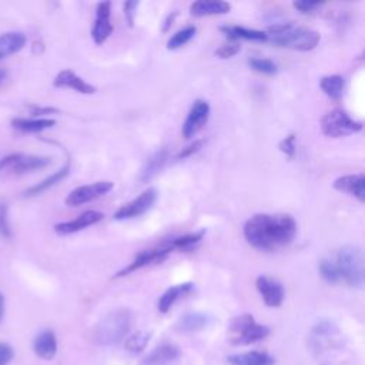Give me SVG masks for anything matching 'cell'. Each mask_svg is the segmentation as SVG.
I'll return each instance as SVG.
<instances>
[{
	"mask_svg": "<svg viewBox=\"0 0 365 365\" xmlns=\"http://www.w3.org/2000/svg\"><path fill=\"white\" fill-rule=\"evenodd\" d=\"M279 150L288 155L289 158H292L295 155V134H289L287 135L281 143H279Z\"/></svg>",
	"mask_w": 365,
	"mask_h": 365,
	"instance_id": "35",
	"label": "cell"
},
{
	"mask_svg": "<svg viewBox=\"0 0 365 365\" xmlns=\"http://www.w3.org/2000/svg\"><path fill=\"white\" fill-rule=\"evenodd\" d=\"M26 36L20 31H7L0 36V60L16 54L26 46Z\"/></svg>",
	"mask_w": 365,
	"mask_h": 365,
	"instance_id": "23",
	"label": "cell"
},
{
	"mask_svg": "<svg viewBox=\"0 0 365 365\" xmlns=\"http://www.w3.org/2000/svg\"><path fill=\"white\" fill-rule=\"evenodd\" d=\"M103 214L94 210H88L81 212L80 215H77L74 220L71 221H64V222H58L54 225V231L58 235H68V234H74L77 231H81L90 225H94L97 222H100L103 220Z\"/></svg>",
	"mask_w": 365,
	"mask_h": 365,
	"instance_id": "12",
	"label": "cell"
},
{
	"mask_svg": "<svg viewBox=\"0 0 365 365\" xmlns=\"http://www.w3.org/2000/svg\"><path fill=\"white\" fill-rule=\"evenodd\" d=\"M267 40L279 47L308 51L317 47L321 36L318 31L308 27H295L289 23H281L268 27Z\"/></svg>",
	"mask_w": 365,
	"mask_h": 365,
	"instance_id": "2",
	"label": "cell"
},
{
	"mask_svg": "<svg viewBox=\"0 0 365 365\" xmlns=\"http://www.w3.org/2000/svg\"><path fill=\"white\" fill-rule=\"evenodd\" d=\"M177 16V13L174 11L173 14H168V17L165 19V21H164V26H163V30L164 31H167L170 27H171V24H173V21H174V17Z\"/></svg>",
	"mask_w": 365,
	"mask_h": 365,
	"instance_id": "43",
	"label": "cell"
},
{
	"mask_svg": "<svg viewBox=\"0 0 365 365\" xmlns=\"http://www.w3.org/2000/svg\"><path fill=\"white\" fill-rule=\"evenodd\" d=\"M230 365H275V358L265 351H247L227 356Z\"/></svg>",
	"mask_w": 365,
	"mask_h": 365,
	"instance_id": "19",
	"label": "cell"
},
{
	"mask_svg": "<svg viewBox=\"0 0 365 365\" xmlns=\"http://www.w3.org/2000/svg\"><path fill=\"white\" fill-rule=\"evenodd\" d=\"M195 26H187L181 30H178L177 33H174L168 41H167V48L168 50H177L180 47H182L184 44H187L194 36H195Z\"/></svg>",
	"mask_w": 365,
	"mask_h": 365,
	"instance_id": "30",
	"label": "cell"
},
{
	"mask_svg": "<svg viewBox=\"0 0 365 365\" xmlns=\"http://www.w3.org/2000/svg\"><path fill=\"white\" fill-rule=\"evenodd\" d=\"M238 51H240V46L235 41H232V43L222 44L218 50H215V56H218L221 58H230L234 54H237Z\"/></svg>",
	"mask_w": 365,
	"mask_h": 365,
	"instance_id": "36",
	"label": "cell"
},
{
	"mask_svg": "<svg viewBox=\"0 0 365 365\" xmlns=\"http://www.w3.org/2000/svg\"><path fill=\"white\" fill-rule=\"evenodd\" d=\"M208 115H210V104L205 100H195L182 124V135L185 138L194 137L207 123Z\"/></svg>",
	"mask_w": 365,
	"mask_h": 365,
	"instance_id": "10",
	"label": "cell"
},
{
	"mask_svg": "<svg viewBox=\"0 0 365 365\" xmlns=\"http://www.w3.org/2000/svg\"><path fill=\"white\" fill-rule=\"evenodd\" d=\"M53 86L57 88H71L81 94H93L96 93V87L78 77L71 70H61L53 80Z\"/></svg>",
	"mask_w": 365,
	"mask_h": 365,
	"instance_id": "14",
	"label": "cell"
},
{
	"mask_svg": "<svg viewBox=\"0 0 365 365\" xmlns=\"http://www.w3.org/2000/svg\"><path fill=\"white\" fill-rule=\"evenodd\" d=\"M267 325L258 324L251 314L235 317L230 324V341L232 345H251L269 335Z\"/></svg>",
	"mask_w": 365,
	"mask_h": 365,
	"instance_id": "5",
	"label": "cell"
},
{
	"mask_svg": "<svg viewBox=\"0 0 365 365\" xmlns=\"http://www.w3.org/2000/svg\"><path fill=\"white\" fill-rule=\"evenodd\" d=\"M255 287L262 297L265 305L268 307H279L284 301V288L281 282H278L274 278H269L267 275H259L255 281Z\"/></svg>",
	"mask_w": 365,
	"mask_h": 365,
	"instance_id": "13",
	"label": "cell"
},
{
	"mask_svg": "<svg viewBox=\"0 0 365 365\" xmlns=\"http://www.w3.org/2000/svg\"><path fill=\"white\" fill-rule=\"evenodd\" d=\"M33 349L36 355L41 359L50 361L57 354V338L51 329L41 331L33 342Z\"/></svg>",
	"mask_w": 365,
	"mask_h": 365,
	"instance_id": "18",
	"label": "cell"
},
{
	"mask_svg": "<svg viewBox=\"0 0 365 365\" xmlns=\"http://www.w3.org/2000/svg\"><path fill=\"white\" fill-rule=\"evenodd\" d=\"M319 86L322 88V91L332 100H338L342 96V90H344V78L338 74L334 76H325L321 78Z\"/></svg>",
	"mask_w": 365,
	"mask_h": 365,
	"instance_id": "29",
	"label": "cell"
},
{
	"mask_svg": "<svg viewBox=\"0 0 365 365\" xmlns=\"http://www.w3.org/2000/svg\"><path fill=\"white\" fill-rule=\"evenodd\" d=\"M137 6H138V1H127L124 4V16L130 27L134 24V14H135Z\"/></svg>",
	"mask_w": 365,
	"mask_h": 365,
	"instance_id": "40",
	"label": "cell"
},
{
	"mask_svg": "<svg viewBox=\"0 0 365 365\" xmlns=\"http://www.w3.org/2000/svg\"><path fill=\"white\" fill-rule=\"evenodd\" d=\"M205 231L201 230V231H195V232H190V234H185V235H181V237H175L173 238L170 242H167L165 245L173 251V250H182V251H188L191 250L192 247H195L204 237Z\"/></svg>",
	"mask_w": 365,
	"mask_h": 365,
	"instance_id": "28",
	"label": "cell"
},
{
	"mask_svg": "<svg viewBox=\"0 0 365 365\" xmlns=\"http://www.w3.org/2000/svg\"><path fill=\"white\" fill-rule=\"evenodd\" d=\"M220 30L231 41H237L240 38L252 40V41H265L267 40V33L265 31L254 30V29H245L242 26H221Z\"/></svg>",
	"mask_w": 365,
	"mask_h": 365,
	"instance_id": "24",
	"label": "cell"
},
{
	"mask_svg": "<svg viewBox=\"0 0 365 365\" xmlns=\"http://www.w3.org/2000/svg\"><path fill=\"white\" fill-rule=\"evenodd\" d=\"M318 269H319L321 277H322L328 284H336V282L341 281L338 268H336V265H335L334 261H331V259H321V261H319V265H318Z\"/></svg>",
	"mask_w": 365,
	"mask_h": 365,
	"instance_id": "33",
	"label": "cell"
},
{
	"mask_svg": "<svg viewBox=\"0 0 365 365\" xmlns=\"http://www.w3.org/2000/svg\"><path fill=\"white\" fill-rule=\"evenodd\" d=\"M131 325V314L127 308H117L108 312L96 328V341L100 345H117L125 338Z\"/></svg>",
	"mask_w": 365,
	"mask_h": 365,
	"instance_id": "3",
	"label": "cell"
},
{
	"mask_svg": "<svg viewBox=\"0 0 365 365\" xmlns=\"http://www.w3.org/2000/svg\"><path fill=\"white\" fill-rule=\"evenodd\" d=\"M68 171H70V165L66 164V165L61 167L58 171H56V173H53L51 175H48L47 178H44V180H41L40 182H37V184L29 187L24 194H26L27 197H33V195H38V194L44 192L46 190L51 188L53 185L58 184L63 178H66L67 174H68Z\"/></svg>",
	"mask_w": 365,
	"mask_h": 365,
	"instance_id": "26",
	"label": "cell"
},
{
	"mask_svg": "<svg viewBox=\"0 0 365 365\" xmlns=\"http://www.w3.org/2000/svg\"><path fill=\"white\" fill-rule=\"evenodd\" d=\"M248 66L257 71V73H261V74H265V76H274L278 68H277V64L274 61H271L269 58H261V57H251L248 58Z\"/></svg>",
	"mask_w": 365,
	"mask_h": 365,
	"instance_id": "32",
	"label": "cell"
},
{
	"mask_svg": "<svg viewBox=\"0 0 365 365\" xmlns=\"http://www.w3.org/2000/svg\"><path fill=\"white\" fill-rule=\"evenodd\" d=\"M321 6H322L321 1H312V0H298V1H294V7L297 10H299L301 13H312V11H315Z\"/></svg>",
	"mask_w": 365,
	"mask_h": 365,
	"instance_id": "37",
	"label": "cell"
},
{
	"mask_svg": "<svg viewBox=\"0 0 365 365\" xmlns=\"http://www.w3.org/2000/svg\"><path fill=\"white\" fill-rule=\"evenodd\" d=\"M0 234L6 238L11 235V228L9 222V207L4 201H0Z\"/></svg>",
	"mask_w": 365,
	"mask_h": 365,
	"instance_id": "34",
	"label": "cell"
},
{
	"mask_svg": "<svg viewBox=\"0 0 365 365\" xmlns=\"http://www.w3.org/2000/svg\"><path fill=\"white\" fill-rule=\"evenodd\" d=\"M202 144H204V140H195L194 143H191L190 145H187L185 148H182V150L177 154V158H178V160H180V158H187V157L195 154V153L202 147Z\"/></svg>",
	"mask_w": 365,
	"mask_h": 365,
	"instance_id": "38",
	"label": "cell"
},
{
	"mask_svg": "<svg viewBox=\"0 0 365 365\" xmlns=\"http://www.w3.org/2000/svg\"><path fill=\"white\" fill-rule=\"evenodd\" d=\"M334 188L354 195L359 202L365 201V175L362 173L342 175L336 178L334 181Z\"/></svg>",
	"mask_w": 365,
	"mask_h": 365,
	"instance_id": "15",
	"label": "cell"
},
{
	"mask_svg": "<svg viewBox=\"0 0 365 365\" xmlns=\"http://www.w3.org/2000/svg\"><path fill=\"white\" fill-rule=\"evenodd\" d=\"M150 332H145V331H137V332H134L133 335H130L127 339H125V342H124V346H125V349L128 351V352H131V354H138V352H141L145 346H147V344H148V341H150Z\"/></svg>",
	"mask_w": 365,
	"mask_h": 365,
	"instance_id": "31",
	"label": "cell"
},
{
	"mask_svg": "<svg viewBox=\"0 0 365 365\" xmlns=\"http://www.w3.org/2000/svg\"><path fill=\"white\" fill-rule=\"evenodd\" d=\"M297 234V222L288 214H255L244 225L247 242L261 251L288 245Z\"/></svg>",
	"mask_w": 365,
	"mask_h": 365,
	"instance_id": "1",
	"label": "cell"
},
{
	"mask_svg": "<svg viewBox=\"0 0 365 365\" xmlns=\"http://www.w3.org/2000/svg\"><path fill=\"white\" fill-rule=\"evenodd\" d=\"M208 322L210 317L202 312H187L180 318L177 327L184 332H195L204 329L208 325Z\"/></svg>",
	"mask_w": 365,
	"mask_h": 365,
	"instance_id": "27",
	"label": "cell"
},
{
	"mask_svg": "<svg viewBox=\"0 0 365 365\" xmlns=\"http://www.w3.org/2000/svg\"><path fill=\"white\" fill-rule=\"evenodd\" d=\"M321 130L327 137L341 138L362 130V123L355 121L342 110H332L321 118Z\"/></svg>",
	"mask_w": 365,
	"mask_h": 365,
	"instance_id": "6",
	"label": "cell"
},
{
	"mask_svg": "<svg viewBox=\"0 0 365 365\" xmlns=\"http://www.w3.org/2000/svg\"><path fill=\"white\" fill-rule=\"evenodd\" d=\"M168 160V151L165 148L157 150L155 153H153L147 161L144 163L141 171H140V181L147 182L150 181L154 175L158 174V171L164 167V164Z\"/></svg>",
	"mask_w": 365,
	"mask_h": 365,
	"instance_id": "22",
	"label": "cell"
},
{
	"mask_svg": "<svg viewBox=\"0 0 365 365\" xmlns=\"http://www.w3.org/2000/svg\"><path fill=\"white\" fill-rule=\"evenodd\" d=\"M194 291V284L192 282H182L177 284L174 287H170L164 291V294L160 297L157 302V308L161 314H165L171 309V307L182 297L188 295L190 292Z\"/></svg>",
	"mask_w": 365,
	"mask_h": 365,
	"instance_id": "17",
	"label": "cell"
},
{
	"mask_svg": "<svg viewBox=\"0 0 365 365\" xmlns=\"http://www.w3.org/2000/svg\"><path fill=\"white\" fill-rule=\"evenodd\" d=\"M231 10V4L221 0H198L190 6V13L195 17L225 14Z\"/></svg>",
	"mask_w": 365,
	"mask_h": 365,
	"instance_id": "20",
	"label": "cell"
},
{
	"mask_svg": "<svg viewBox=\"0 0 365 365\" xmlns=\"http://www.w3.org/2000/svg\"><path fill=\"white\" fill-rule=\"evenodd\" d=\"M30 111L33 115H43V114H51V113H57V108L53 107H38V106H31Z\"/></svg>",
	"mask_w": 365,
	"mask_h": 365,
	"instance_id": "42",
	"label": "cell"
},
{
	"mask_svg": "<svg viewBox=\"0 0 365 365\" xmlns=\"http://www.w3.org/2000/svg\"><path fill=\"white\" fill-rule=\"evenodd\" d=\"M110 16H111V3L110 1L98 3L96 9L94 26L91 30V37L96 44H103L113 33Z\"/></svg>",
	"mask_w": 365,
	"mask_h": 365,
	"instance_id": "11",
	"label": "cell"
},
{
	"mask_svg": "<svg viewBox=\"0 0 365 365\" xmlns=\"http://www.w3.org/2000/svg\"><path fill=\"white\" fill-rule=\"evenodd\" d=\"M7 78V70L0 68V86L4 83V80Z\"/></svg>",
	"mask_w": 365,
	"mask_h": 365,
	"instance_id": "45",
	"label": "cell"
},
{
	"mask_svg": "<svg viewBox=\"0 0 365 365\" xmlns=\"http://www.w3.org/2000/svg\"><path fill=\"white\" fill-rule=\"evenodd\" d=\"M3 314H4V297H3V294L0 292V322H1Z\"/></svg>",
	"mask_w": 365,
	"mask_h": 365,
	"instance_id": "44",
	"label": "cell"
},
{
	"mask_svg": "<svg viewBox=\"0 0 365 365\" xmlns=\"http://www.w3.org/2000/svg\"><path fill=\"white\" fill-rule=\"evenodd\" d=\"M181 356V349L175 344H161L155 346L144 359L143 365H170Z\"/></svg>",
	"mask_w": 365,
	"mask_h": 365,
	"instance_id": "16",
	"label": "cell"
},
{
	"mask_svg": "<svg viewBox=\"0 0 365 365\" xmlns=\"http://www.w3.org/2000/svg\"><path fill=\"white\" fill-rule=\"evenodd\" d=\"M113 187H114V182L111 181H96L93 184L80 185L68 192L64 202L70 207H77L107 194L108 191L113 190Z\"/></svg>",
	"mask_w": 365,
	"mask_h": 365,
	"instance_id": "7",
	"label": "cell"
},
{
	"mask_svg": "<svg viewBox=\"0 0 365 365\" xmlns=\"http://www.w3.org/2000/svg\"><path fill=\"white\" fill-rule=\"evenodd\" d=\"M171 252V250L164 244L161 247H157V248H150V250H144V251H140L134 259L127 265L124 267L123 269H120L117 274H114L113 278H120V277H124V275H128L140 268H144L147 265H153V264H160L163 262L168 254Z\"/></svg>",
	"mask_w": 365,
	"mask_h": 365,
	"instance_id": "8",
	"label": "cell"
},
{
	"mask_svg": "<svg viewBox=\"0 0 365 365\" xmlns=\"http://www.w3.org/2000/svg\"><path fill=\"white\" fill-rule=\"evenodd\" d=\"M17 157H19V153L9 154V155L0 158V173H3V171H10L11 167L14 165Z\"/></svg>",
	"mask_w": 365,
	"mask_h": 365,
	"instance_id": "41",
	"label": "cell"
},
{
	"mask_svg": "<svg viewBox=\"0 0 365 365\" xmlns=\"http://www.w3.org/2000/svg\"><path fill=\"white\" fill-rule=\"evenodd\" d=\"M335 265L341 281L354 288H361L364 284V255L359 247L345 245L336 254Z\"/></svg>",
	"mask_w": 365,
	"mask_h": 365,
	"instance_id": "4",
	"label": "cell"
},
{
	"mask_svg": "<svg viewBox=\"0 0 365 365\" xmlns=\"http://www.w3.org/2000/svg\"><path fill=\"white\" fill-rule=\"evenodd\" d=\"M14 356L13 348L4 342H0V365H7Z\"/></svg>",
	"mask_w": 365,
	"mask_h": 365,
	"instance_id": "39",
	"label": "cell"
},
{
	"mask_svg": "<svg viewBox=\"0 0 365 365\" xmlns=\"http://www.w3.org/2000/svg\"><path fill=\"white\" fill-rule=\"evenodd\" d=\"M155 198H157V192L154 188H148L143 191L137 198L121 205L114 212V220H128V218H134L144 214L154 205Z\"/></svg>",
	"mask_w": 365,
	"mask_h": 365,
	"instance_id": "9",
	"label": "cell"
},
{
	"mask_svg": "<svg viewBox=\"0 0 365 365\" xmlns=\"http://www.w3.org/2000/svg\"><path fill=\"white\" fill-rule=\"evenodd\" d=\"M56 124V120L53 118H13L11 125L13 128L21 131V133H40L43 130L51 128Z\"/></svg>",
	"mask_w": 365,
	"mask_h": 365,
	"instance_id": "25",
	"label": "cell"
},
{
	"mask_svg": "<svg viewBox=\"0 0 365 365\" xmlns=\"http://www.w3.org/2000/svg\"><path fill=\"white\" fill-rule=\"evenodd\" d=\"M51 164V158L50 157H44V155H26V154H20L14 163V165L11 167V173L13 174H26V173H31L36 170H41L47 165Z\"/></svg>",
	"mask_w": 365,
	"mask_h": 365,
	"instance_id": "21",
	"label": "cell"
}]
</instances>
